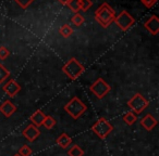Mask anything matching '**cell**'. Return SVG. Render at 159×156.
<instances>
[{
	"label": "cell",
	"mask_w": 159,
	"mask_h": 156,
	"mask_svg": "<svg viewBox=\"0 0 159 156\" xmlns=\"http://www.w3.org/2000/svg\"><path fill=\"white\" fill-rule=\"evenodd\" d=\"M89 90H91V92H93L94 95H95V97L97 98V99L102 100L110 92L111 87H110V85L107 84L102 78L99 77V78H97V79L91 85Z\"/></svg>",
	"instance_id": "obj_5"
},
{
	"label": "cell",
	"mask_w": 159,
	"mask_h": 156,
	"mask_svg": "<svg viewBox=\"0 0 159 156\" xmlns=\"http://www.w3.org/2000/svg\"><path fill=\"white\" fill-rule=\"evenodd\" d=\"M137 120V115L134 112H128L123 115V121L129 126H132L135 124V121Z\"/></svg>",
	"instance_id": "obj_15"
},
{
	"label": "cell",
	"mask_w": 159,
	"mask_h": 156,
	"mask_svg": "<svg viewBox=\"0 0 159 156\" xmlns=\"http://www.w3.org/2000/svg\"><path fill=\"white\" fill-rule=\"evenodd\" d=\"M10 55V51L8 50L6 47H3V46H1L0 47V60H6L8 57Z\"/></svg>",
	"instance_id": "obj_25"
},
{
	"label": "cell",
	"mask_w": 159,
	"mask_h": 156,
	"mask_svg": "<svg viewBox=\"0 0 159 156\" xmlns=\"http://www.w3.org/2000/svg\"><path fill=\"white\" fill-rule=\"evenodd\" d=\"M58 1H59L60 3H61V5H66V0H58Z\"/></svg>",
	"instance_id": "obj_27"
},
{
	"label": "cell",
	"mask_w": 159,
	"mask_h": 156,
	"mask_svg": "<svg viewBox=\"0 0 159 156\" xmlns=\"http://www.w3.org/2000/svg\"><path fill=\"white\" fill-rule=\"evenodd\" d=\"M62 72H63L71 80H75L85 72V67H84V65L80 63L75 57H72V59H70L63 66H62Z\"/></svg>",
	"instance_id": "obj_3"
},
{
	"label": "cell",
	"mask_w": 159,
	"mask_h": 156,
	"mask_svg": "<svg viewBox=\"0 0 159 156\" xmlns=\"http://www.w3.org/2000/svg\"><path fill=\"white\" fill-rule=\"evenodd\" d=\"M14 1H16L22 9H26V8H29L35 0H14Z\"/></svg>",
	"instance_id": "obj_24"
},
{
	"label": "cell",
	"mask_w": 159,
	"mask_h": 156,
	"mask_svg": "<svg viewBox=\"0 0 159 156\" xmlns=\"http://www.w3.org/2000/svg\"><path fill=\"white\" fill-rule=\"evenodd\" d=\"M9 76H10V72L7 70V67L5 65H2V64L0 63V85L2 84V82H5L9 78Z\"/></svg>",
	"instance_id": "obj_20"
},
{
	"label": "cell",
	"mask_w": 159,
	"mask_h": 156,
	"mask_svg": "<svg viewBox=\"0 0 159 156\" xmlns=\"http://www.w3.org/2000/svg\"><path fill=\"white\" fill-rule=\"evenodd\" d=\"M149 102L147 99L144 98V95H142L141 93H135L132 98L128 101V106L131 108L132 112H134L135 114H141L144 110L148 106Z\"/></svg>",
	"instance_id": "obj_6"
},
{
	"label": "cell",
	"mask_w": 159,
	"mask_h": 156,
	"mask_svg": "<svg viewBox=\"0 0 159 156\" xmlns=\"http://www.w3.org/2000/svg\"><path fill=\"white\" fill-rule=\"evenodd\" d=\"M56 143H57L61 149H66V147L70 146V144L72 143V139H71V137L69 136L68 133H64L63 132V133H61L57 138Z\"/></svg>",
	"instance_id": "obj_14"
},
{
	"label": "cell",
	"mask_w": 159,
	"mask_h": 156,
	"mask_svg": "<svg viewBox=\"0 0 159 156\" xmlns=\"http://www.w3.org/2000/svg\"><path fill=\"white\" fill-rule=\"evenodd\" d=\"M64 6H66L74 13H79L80 12V0H66Z\"/></svg>",
	"instance_id": "obj_17"
},
{
	"label": "cell",
	"mask_w": 159,
	"mask_h": 156,
	"mask_svg": "<svg viewBox=\"0 0 159 156\" xmlns=\"http://www.w3.org/2000/svg\"><path fill=\"white\" fill-rule=\"evenodd\" d=\"M157 123H158L157 119L155 118L152 114L145 115V116L141 119V121H139L142 127L145 128V130H147V131H150V130L154 129V128L157 126Z\"/></svg>",
	"instance_id": "obj_12"
},
{
	"label": "cell",
	"mask_w": 159,
	"mask_h": 156,
	"mask_svg": "<svg viewBox=\"0 0 159 156\" xmlns=\"http://www.w3.org/2000/svg\"><path fill=\"white\" fill-rule=\"evenodd\" d=\"M22 134L27 141L34 142V141L40 136V130L38 129V127H36V126H34L33 124H32V125H29L23 130Z\"/></svg>",
	"instance_id": "obj_10"
},
{
	"label": "cell",
	"mask_w": 159,
	"mask_h": 156,
	"mask_svg": "<svg viewBox=\"0 0 159 156\" xmlns=\"http://www.w3.org/2000/svg\"><path fill=\"white\" fill-rule=\"evenodd\" d=\"M59 34L63 38H69L70 36L73 35V28L69 24H63L62 26H60Z\"/></svg>",
	"instance_id": "obj_16"
},
{
	"label": "cell",
	"mask_w": 159,
	"mask_h": 156,
	"mask_svg": "<svg viewBox=\"0 0 159 156\" xmlns=\"http://www.w3.org/2000/svg\"><path fill=\"white\" fill-rule=\"evenodd\" d=\"M13 156H21L20 154H16V155H13Z\"/></svg>",
	"instance_id": "obj_28"
},
{
	"label": "cell",
	"mask_w": 159,
	"mask_h": 156,
	"mask_svg": "<svg viewBox=\"0 0 159 156\" xmlns=\"http://www.w3.org/2000/svg\"><path fill=\"white\" fill-rule=\"evenodd\" d=\"M69 156H84V151L77 144H74L69 149L68 151Z\"/></svg>",
	"instance_id": "obj_18"
},
{
	"label": "cell",
	"mask_w": 159,
	"mask_h": 156,
	"mask_svg": "<svg viewBox=\"0 0 159 156\" xmlns=\"http://www.w3.org/2000/svg\"><path fill=\"white\" fill-rule=\"evenodd\" d=\"M93 7L92 0H80V10L83 12H86L89 9Z\"/></svg>",
	"instance_id": "obj_22"
},
{
	"label": "cell",
	"mask_w": 159,
	"mask_h": 156,
	"mask_svg": "<svg viewBox=\"0 0 159 156\" xmlns=\"http://www.w3.org/2000/svg\"><path fill=\"white\" fill-rule=\"evenodd\" d=\"M18 154H20L21 156H31L32 154H33V151H32V149L29 146V145L24 144L20 150H19Z\"/></svg>",
	"instance_id": "obj_23"
},
{
	"label": "cell",
	"mask_w": 159,
	"mask_h": 156,
	"mask_svg": "<svg viewBox=\"0 0 159 156\" xmlns=\"http://www.w3.org/2000/svg\"><path fill=\"white\" fill-rule=\"evenodd\" d=\"M45 117H46L45 113L40 110H37L31 115L30 120L33 123L34 126H36V127H40V126H43V123H44V120H45Z\"/></svg>",
	"instance_id": "obj_13"
},
{
	"label": "cell",
	"mask_w": 159,
	"mask_h": 156,
	"mask_svg": "<svg viewBox=\"0 0 159 156\" xmlns=\"http://www.w3.org/2000/svg\"><path fill=\"white\" fill-rule=\"evenodd\" d=\"M21 89H22L21 88V86L16 82V79H13V78H11V79L8 80V82H6L2 87V90L11 98L16 97V95L21 91Z\"/></svg>",
	"instance_id": "obj_8"
},
{
	"label": "cell",
	"mask_w": 159,
	"mask_h": 156,
	"mask_svg": "<svg viewBox=\"0 0 159 156\" xmlns=\"http://www.w3.org/2000/svg\"><path fill=\"white\" fill-rule=\"evenodd\" d=\"M71 22H72L73 25H75V26L80 27L81 25L84 24L85 18L81 13H74V15H73L72 18H71Z\"/></svg>",
	"instance_id": "obj_19"
},
{
	"label": "cell",
	"mask_w": 159,
	"mask_h": 156,
	"mask_svg": "<svg viewBox=\"0 0 159 156\" xmlns=\"http://www.w3.org/2000/svg\"><path fill=\"white\" fill-rule=\"evenodd\" d=\"M113 126L107 120L105 117H100L97 119L95 124L92 126V131L96 134L99 139L104 140L112 132Z\"/></svg>",
	"instance_id": "obj_4"
},
{
	"label": "cell",
	"mask_w": 159,
	"mask_h": 156,
	"mask_svg": "<svg viewBox=\"0 0 159 156\" xmlns=\"http://www.w3.org/2000/svg\"><path fill=\"white\" fill-rule=\"evenodd\" d=\"M142 3H143L144 6H145L146 8H148V9H150V8L154 7V5L157 2V0H141Z\"/></svg>",
	"instance_id": "obj_26"
},
{
	"label": "cell",
	"mask_w": 159,
	"mask_h": 156,
	"mask_svg": "<svg viewBox=\"0 0 159 156\" xmlns=\"http://www.w3.org/2000/svg\"><path fill=\"white\" fill-rule=\"evenodd\" d=\"M16 112V105L14 103H12L11 101H9V100H6L0 105V113H2L3 116L7 117V118L11 117Z\"/></svg>",
	"instance_id": "obj_11"
},
{
	"label": "cell",
	"mask_w": 159,
	"mask_h": 156,
	"mask_svg": "<svg viewBox=\"0 0 159 156\" xmlns=\"http://www.w3.org/2000/svg\"><path fill=\"white\" fill-rule=\"evenodd\" d=\"M87 110L86 104L79 99L77 97H73L68 103L64 105V111L72 117L73 119H77L82 116Z\"/></svg>",
	"instance_id": "obj_2"
},
{
	"label": "cell",
	"mask_w": 159,
	"mask_h": 156,
	"mask_svg": "<svg viewBox=\"0 0 159 156\" xmlns=\"http://www.w3.org/2000/svg\"><path fill=\"white\" fill-rule=\"evenodd\" d=\"M56 124H57V121H56V119L53 118L52 116H50V115H48V116L45 117V120L44 123H43V126H44L46 129L50 130L52 129L53 127L56 126Z\"/></svg>",
	"instance_id": "obj_21"
},
{
	"label": "cell",
	"mask_w": 159,
	"mask_h": 156,
	"mask_svg": "<svg viewBox=\"0 0 159 156\" xmlns=\"http://www.w3.org/2000/svg\"><path fill=\"white\" fill-rule=\"evenodd\" d=\"M95 20L102 28H107L110 26L111 23H113L116 18V12L113 8L109 3L104 2L100 5V7L95 11Z\"/></svg>",
	"instance_id": "obj_1"
},
{
	"label": "cell",
	"mask_w": 159,
	"mask_h": 156,
	"mask_svg": "<svg viewBox=\"0 0 159 156\" xmlns=\"http://www.w3.org/2000/svg\"><path fill=\"white\" fill-rule=\"evenodd\" d=\"M144 27L145 29H147L152 35L156 36L159 33V19L157 18V15L152 14L150 18H148L147 20L144 22Z\"/></svg>",
	"instance_id": "obj_9"
},
{
	"label": "cell",
	"mask_w": 159,
	"mask_h": 156,
	"mask_svg": "<svg viewBox=\"0 0 159 156\" xmlns=\"http://www.w3.org/2000/svg\"><path fill=\"white\" fill-rule=\"evenodd\" d=\"M113 22L117 24V26L119 27L122 32H126L128 29H130L131 27L134 25L135 20L126 10H123V11H121L116 16Z\"/></svg>",
	"instance_id": "obj_7"
}]
</instances>
